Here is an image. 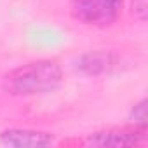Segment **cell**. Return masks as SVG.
Masks as SVG:
<instances>
[{
	"mask_svg": "<svg viewBox=\"0 0 148 148\" xmlns=\"http://www.w3.org/2000/svg\"><path fill=\"white\" fill-rule=\"evenodd\" d=\"M64 80L63 66L56 59H37L21 64L2 79V87L11 96H40L56 91Z\"/></svg>",
	"mask_w": 148,
	"mask_h": 148,
	"instance_id": "cell-1",
	"label": "cell"
},
{
	"mask_svg": "<svg viewBox=\"0 0 148 148\" xmlns=\"http://www.w3.org/2000/svg\"><path fill=\"white\" fill-rule=\"evenodd\" d=\"M124 0H71L70 14L71 18L94 28L112 26L122 14Z\"/></svg>",
	"mask_w": 148,
	"mask_h": 148,
	"instance_id": "cell-2",
	"label": "cell"
},
{
	"mask_svg": "<svg viewBox=\"0 0 148 148\" xmlns=\"http://www.w3.org/2000/svg\"><path fill=\"white\" fill-rule=\"evenodd\" d=\"M148 141V125H119L94 131L86 136L82 145L99 146V148H122V146H138Z\"/></svg>",
	"mask_w": 148,
	"mask_h": 148,
	"instance_id": "cell-3",
	"label": "cell"
},
{
	"mask_svg": "<svg viewBox=\"0 0 148 148\" xmlns=\"http://www.w3.org/2000/svg\"><path fill=\"white\" fill-rule=\"evenodd\" d=\"M0 145L9 148H47L56 145V138L45 131L11 127L0 132Z\"/></svg>",
	"mask_w": 148,
	"mask_h": 148,
	"instance_id": "cell-4",
	"label": "cell"
},
{
	"mask_svg": "<svg viewBox=\"0 0 148 148\" xmlns=\"http://www.w3.org/2000/svg\"><path fill=\"white\" fill-rule=\"evenodd\" d=\"M122 58L113 51H89L75 61V68L89 77H101L120 68Z\"/></svg>",
	"mask_w": 148,
	"mask_h": 148,
	"instance_id": "cell-5",
	"label": "cell"
},
{
	"mask_svg": "<svg viewBox=\"0 0 148 148\" xmlns=\"http://www.w3.org/2000/svg\"><path fill=\"white\" fill-rule=\"evenodd\" d=\"M146 117H148V106H146V99L143 98V99H139V101L132 106V110H131V113H129V119L132 120V124L146 125Z\"/></svg>",
	"mask_w": 148,
	"mask_h": 148,
	"instance_id": "cell-6",
	"label": "cell"
},
{
	"mask_svg": "<svg viewBox=\"0 0 148 148\" xmlns=\"http://www.w3.org/2000/svg\"><path fill=\"white\" fill-rule=\"evenodd\" d=\"M131 14L141 23H145L148 14V0H131Z\"/></svg>",
	"mask_w": 148,
	"mask_h": 148,
	"instance_id": "cell-7",
	"label": "cell"
}]
</instances>
